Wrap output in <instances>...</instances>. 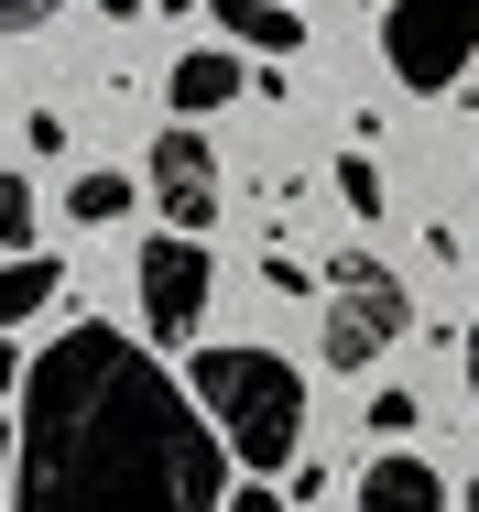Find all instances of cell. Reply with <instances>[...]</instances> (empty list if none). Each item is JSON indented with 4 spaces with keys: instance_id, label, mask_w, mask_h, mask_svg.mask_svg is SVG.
Listing matches in <instances>:
<instances>
[{
    "instance_id": "cell-1",
    "label": "cell",
    "mask_w": 479,
    "mask_h": 512,
    "mask_svg": "<svg viewBox=\"0 0 479 512\" xmlns=\"http://www.w3.org/2000/svg\"><path fill=\"white\" fill-rule=\"evenodd\" d=\"M229 436L186 382L77 316L22 360L11 393V512H229Z\"/></svg>"
},
{
    "instance_id": "cell-2",
    "label": "cell",
    "mask_w": 479,
    "mask_h": 512,
    "mask_svg": "<svg viewBox=\"0 0 479 512\" xmlns=\"http://www.w3.org/2000/svg\"><path fill=\"white\" fill-rule=\"evenodd\" d=\"M186 393L218 414V436H229L240 480L294 469V447H305V371H294V360L218 338V349H196V360H186Z\"/></svg>"
},
{
    "instance_id": "cell-3",
    "label": "cell",
    "mask_w": 479,
    "mask_h": 512,
    "mask_svg": "<svg viewBox=\"0 0 479 512\" xmlns=\"http://www.w3.org/2000/svg\"><path fill=\"white\" fill-rule=\"evenodd\" d=\"M403 327H414L403 273L371 262V251H338V262H327V284H316V349H327V371H338V382H349V371H382Z\"/></svg>"
},
{
    "instance_id": "cell-4",
    "label": "cell",
    "mask_w": 479,
    "mask_h": 512,
    "mask_svg": "<svg viewBox=\"0 0 479 512\" xmlns=\"http://www.w3.org/2000/svg\"><path fill=\"white\" fill-rule=\"evenodd\" d=\"M479 55V0H392L382 11V66L414 99H447Z\"/></svg>"
},
{
    "instance_id": "cell-5",
    "label": "cell",
    "mask_w": 479,
    "mask_h": 512,
    "mask_svg": "<svg viewBox=\"0 0 479 512\" xmlns=\"http://www.w3.org/2000/svg\"><path fill=\"white\" fill-rule=\"evenodd\" d=\"M131 284H142V338L186 349L196 327H207V240H186V229H153Z\"/></svg>"
},
{
    "instance_id": "cell-6",
    "label": "cell",
    "mask_w": 479,
    "mask_h": 512,
    "mask_svg": "<svg viewBox=\"0 0 479 512\" xmlns=\"http://www.w3.org/2000/svg\"><path fill=\"white\" fill-rule=\"evenodd\" d=\"M142 197L164 207V229L207 240V218H218V153H207L196 120H164V131H153V153H142Z\"/></svg>"
},
{
    "instance_id": "cell-7",
    "label": "cell",
    "mask_w": 479,
    "mask_h": 512,
    "mask_svg": "<svg viewBox=\"0 0 479 512\" xmlns=\"http://www.w3.org/2000/svg\"><path fill=\"white\" fill-rule=\"evenodd\" d=\"M240 88H251V77H240V44H196V55H175V77H164L175 120H207V109H229Z\"/></svg>"
},
{
    "instance_id": "cell-8",
    "label": "cell",
    "mask_w": 479,
    "mask_h": 512,
    "mask_svg": "<svg viewBox=\"0 0 479 512\" xmlns=\"http://www.w3.org/2000/svg\"><path fill=\"white\" fill-rule=\"evenodd\" d=\"M360 512H447V480L414 458V447H382L360 469Z\"/></svg>"
},
{
    "instance_id": "cell-9",
    "label": "cell",
    "mask_w": 479,
    "mask_h": 512,
    "mask_svg": "<svg viewBox=\"0 0 479 512\" xmlns=\"http://www.w3.org/2000/svg\"><path fill=\"white\" fill-rule=\"evenodd\" d=\"M207 11H218V33H229L240 55H294V44H305V11H294V0H207Z\"/></svg>"
},
{
    "instance_id": "cell-10",
    "label": "cell",
    "mask_w": 479,
    "mask_h": 512,
    "mask_svg": "<svg viewBox=\"0 0 479 512\" xmlns=\"http://www.w3.org/2000/svg\"><path fill=\"white\" fill-rule=\"evenodd\" d=\"M44 306H55V251H22V262L0 273V327H33Z\"/></svg>"
},
{
    "instance_id": "cell-11",
    "label": "cell",
    "mask_w": 479,
    "mask_h": 512,
    "mask_svg": "<svg viewBox=\"0 0 479 512\" xmlns=\"http://www.w3.org/2000/svg\"><path fill=\"white\" fill-rule=\"evenodd\" d=\"M0 251H11V262L44 251V197H33V175H0Z\"/></svg>"
},
{
    "instance_id": "cell-12",
    "label": "cell",
    "mask_w": 479,
    "mask_h": 512,
    "mask_svg": "<svg viewBox=\"0 0 479 512\" xmlns=\"http://www.w3.org/2000/svg\"><path fill=\"white\" fill-rule=\"evenodd\" d=\"M66 218H77V229H109V218H131V175H77V186H66Z\"/></svg>"
},
{
    "instance_id": "cell-13",
    "label": "cell",
    "mask_w": 479,
    "mask_h": 512,
    "mask_svg": "<svg viewBox=\"0 0 479 512\" xmlns=\"http://www.w3.org/2000/svg\"><path fill=\"white\" fill-rule=\"evenodd\" d=\"M338 197H349V218H382V164L349 153V164H338Z\"/></svg>"
},
{
    "instance_id": "cell-14",
    "label": "cell",
    "mask_w": 479,
    "mask_h": 512,
    "mask_svg": "<svg viewBox=\"0 0 479 512\" xmlns=\"http://www.w3.org/2000/svg\"><path fill=\"white\" fill-rule=\"evenodd\" d=\"M403 425H414V393H371V436H392V447H403Z\"/></svg>"
},
{
    "instance_id": "cell-15",
    "label": "cell",
    "mask_w": 479,
    "mask_h": 512,
    "mask_svg": "<svg viewBox=\"0 0 479 512\" xmlns=\"http://www.w3.org/2000/svg\"><path fill=\"white\" fill-rule=\"evenodd\" d=\"M55 11H66V0H0V33H44Z\"/></svg>"
},
{
    "instance_id": "cell-16",
    "label": "cell",
    "mask_w": 479,
    "mask_h": 512,
    "mask_svg": "<svg viewBox=\"0 0 479 512\" xmlns=\"http://www.w3.org/2000/svg\"><path fill=\"white\" fill-rule=\"evenodd\" d=\"M229 512H284V491H273V480H240V491H229Z\"/></svg>"
},
{
    "instance_id": "cell-17",
    "label": "cell",
    "mask_w": 479,
    "mask_h": 512,
    "mask_svg": "<svg viewBox=\"0 0 479 512\" xmlns=\"http://www.w3.org/2000/svg\"><path fill=\"white\" fill-rule=\"evenodd\" d=\"M469 393H479V316H469Z\"/></svg>"
},
{
    "instance_id": "cell-18",
    "label": "cell",
    "mask_w": 479,
    "mask_h": 512,
    "mask_svg": "<svg viewBox=\"0 0 479 512\" xmlns=\"http://www.w3.org/2000/svg\"><path fill=\"white\" fill-rule=\"evenodd\" d=\"M469 512H479V480H469Z\"/></svg>"
}]
</instances>
